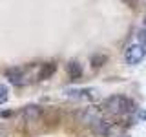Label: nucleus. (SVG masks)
Wrapping results in <instances>:
<instances>
[{
    "mask_svg": "<svg viewBox=\"0 0 146 137\" xmlns=\"http://www.w3.org/2000/svg\"><path fill=\"white\" fill-rule=\"evenodd\" d=\"M104 112L110 115H126L137 110V104L131 99L124 97V95H111L104 100Z\"/></svg>",
    "mask_w": 146,
    "mask_h": 137,
    "instance_id": "nucleus-1",
    "label": "nucleus"
},
{
    "mask_svg": "<svg viewBox=\"0 0 146 137\" xmlns=\"http://www.w3.org/2000/svg\"><path fill=\"white\" fill-rule=\"evenodd\" d=\"M146 59V46L143 44H130L124 51V61L130 66H137Z\"/></svg>",
    "mask_w": 146,
    "mask_h": 137,
    "instance_id": "nucleus-2",
    "label": "nucleus"
},
{
    "mask_svg": "<svg viewBox=\"0 0 146 137\" xmlns=\"http://www.w3.org/2000/svg\"><path fill=\"white\" fill-rule=\"evenodd\" d=\"M68 99H75V100H95L99 95V91L95 88H70L64 91Z\"/></svg>",
    "mask_w": 146,
    "mask_h": 137,
    "instance_id": "nucleus-3",
    "label": "nucleus"
},
{
    "mask_svg": "<svg viewBox=\"0 0 146 137\" xmlns=\"http://www.w3.org/2000/svg\"><path fill=\"white\" fill-rule=\"evenodd\" d=\"M44 110L38 106V104H29V106H26L22 110V119H24L26 122H36L40 117H42Z\"/></svg>",
    "mask_w": 146,
    "mask_h": 137,
    "instance_id": "nucleus-4",
    "label": "nucleus"
},
{
    "mask_svg": "<svg viewBox=\"0 0 146 137\" xmlns=\"http://www.w3.org/2000/svg\"><path fill=\"white\" fill-rule=\"evenodd\" d=\"M6 77L9 79V82L11 84H15V86H22L24 84V79H26V73L22 68H9V70L6 71Z\"/></svg>",
    "mask_w": 146,
    "mask_h": 137,
    "instance_id": "nucleus-5",
    "label": "nucleus"
},
{
    "mask_svg": "<svg viewBox=\"0 0 146 137\" xmlns=\"http://www.w3.org/2000/svg\"><path fill=\"white\" fill-rule=\"evenodd\" d=\"M66 73H68V77H70V79H80L82 77V66L77 61H70L66 64Z\"/></svg>",
    "mask_w": 146,
    "mask_h": 137,
    "instance_id": "nucleus-6",
    "label": "nucleus"
},
{
    "mask_svg": "<svg viewBox=\"0 0 146 137\" xmlns=\"http://www.w3.org/2000/svg\"><path fill=\"white\" fill-rule=\"evenodd\" d=\"M55 70H57V66H55L53 62H49V64H42V68H40V71H38V80H44V79H48V77H51Z\"/></svg>",
    "mask_w": 146,
    "mask_h": 137,
    "instance_id": "nucleus-7",
    "label": "nucleus"
},
{
    "mask_svg": "<svg viewBox=\"0 0 146 137\" xmlns=\"http://www.w3.org/2000/svg\"><path fill=\"white\" fill-rule=\"evenodd\" d=\"M90 61H91V64H93L95 68H100L104 62H106V55H91Z\"/></svg>",
    "mask_w": 146,
    "mask_h": 137,
    "instance_id": "nucleus-8",
    "label": "nucleus"
},
{
    "mask_svg": "<svg viewBox=\"0 0 146 137\" xmlns=\"http://www.w3.org/2000/svg\"><path fill=\"white\" fill-rule=\"evenodd\" d=\"M7 99H9V90H7V86H6V84H0V104L7 102Z\"/></svg>",
    "mask_w": 146,
    "mask_h": 137,
    "instance_id": "nucleus-9",
    "label": "nucleus"
},
{
    "mask_svg": "<svg viewBox=\"0 0 146 137\" xmlns=\"http://www.w3.org/2000/svg\"><path fill=\"white\" fill-rule=\"evenodd\" d=\"M137 39H139V44L146 46V27H144V29H141L139 33H137Z\"/></svg>",
    "mask_w": 146,
    "mask_h": 137,
    "instance_id": "nucleus-10",
    "label": "nucleus"
},
{
    "mask_svg": "<svg viewBox=\"0 0 146 137\" xmlns=\"http://www.w3.org/2000/svg\"><path fill=\"white\" fill-rule=\"evenodd\" d=\"M141 119H144V121H146V112H143V113H141Z\"/></svg>",
    "mask_w": 146,
    "mask_h": 137,
    "instance_id": "nucleus-11",
    "label": "nucleus"
},
{
    "mask_svg": "<svg viewBox=\"0 0 146 137\" xmlns=\"http://www.w3.org/2000/svg\"><path fill=\"white\" fill-rule=\"evenodd\" d=\"M144 26H146V15H144Z\"/></svg>",
    "mask_w": 146,
    "mask_h": 137,
    "instance_id": "nucleus-12",
    "label": "nucleus"
}]
</instances>
